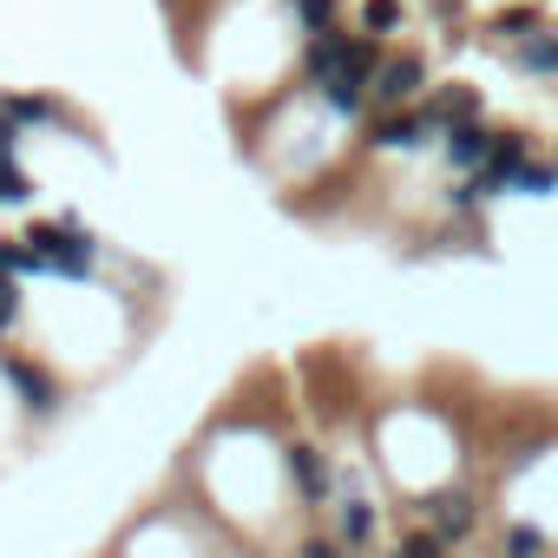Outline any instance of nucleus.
<instances>
[{"label":"nucleus","instance_id":"nucleus-1","mask_svg":"<svg viewBox=\"0 0 558 558\" xmlns=\"http://www.w3.org/2000/svg\"><path fill=\"white\" fill-rule=\"evenodd\" d=\"M21 243H27V250L40 256V269H53V276H93V236H86L80 223H34Z\"/></svg>","mask_w":558,"mask_h":558},{"label":"nucleus","instance_id":"nucleus-2","mask_svg":"<svg viewBox=\"0 0 558 558\" xmlns=\"http://www.w3.org/2000/svg\"><path fill=\"white\" fill-rule=\"evenodd\" d=\"M532 165V145H525V132H499V145H493V158L473 171V191L480 197H493V191H506V184H519V171Z\"/></svg>","mask_w":558,"mask_h":558},{"label":"nucleus","instance_id":"nucleus-3","mask_svg":"<svg viewBox=\"0 0 558 558\" xmlns=\"http://www.w3.org/2000/svg\"><path fill=\"white\" fill-rule=\"evenodd\" d=\"M421 86H427V66H421L414 53H395V60H381V73H375L368 99H375V106H408Z\"/></svg>","mask_w":558,"mask_h":558},{"label":"nucleus","instance_id":"nucleus-4","mask_svg":"<svg viewBox=\"0 0 558 558\" xmlns=\"http://www.w3.org/2000/svg\"><path fill=\"white\" fill-rule=\"evenodd\" d=\"M349 53H355V34H342V27H329V34H310V53H303V73L316 80V86H329L342 66H349Z\"/></svg>","mask_w":558,"mask_h":558},{"label":"nucleus","instance_id":"nucleus-5","mask_svg":"<svg viewBox=\"0 0 558 558\" xmlns=\"http://www.w3.org/2000/svg\"><path fill=\"white\" fill-rule=\"evenodd\" d=\"M427 138H434L427 112H388V119H375V132H368L375 151H414V145H427Z\"/></svg>","mask_w":558,"mask_h":558},{"label":"nucleus","instance_id":"nucleus-6","mask_svg":"<svg viewBox=\"0 0 558 558\" xmlns=\"http://www.w3.org/2000/svg\"><path fill=\"white\" fill-rule=\"evenodd\" d=\"M421 512L434 519V532H440V538H466V532H473V519H480V512H473V499H466L460 486L427 493V499H421Z\"/></svg>","mask_w":558,"mask_h":558},{"label":"nucleus","instance_id":"nucleus-7","mask_svg":"<svg viewBox=\"0 0 558 558\" xmlns=\"http://www.w3.org/2000/svg\"><path fill=\"white\" fill-rule=\"evenodd\" d=\"M0 375H8L14 381V395L34 408V414H53L60 408V388L47 381V368H34V362H21V355H8V362H0Z\"/></svg>","mask_w":558,"mask_h":558},{"label":"nucleus","instance_id":"nucleus-8","mask_svg":"<svg viewBox=\"0 0 558 558\" xmlns=\"http://www.w3.org/2000/svg\"><path fill=\"white\" fill-rule=\"evenodd\" d=\"M421 112H427L434 132H453V125H473V119H480V93H473V86H440Z\"/></svg>","mask_w":558,"mask_h":558},{"label":"nucleus","instance_id":"nucleus-9","mask_svg":"<svg viewBox=\"0 0 558 558\" xmlns=\"http://www.w3.org/2000/svg\"><path fill=\"white\" fill-rule=\"evenodd\" d=\"M368 86H375V73L368 66H342L329 86H323V99H329V112H342V119H355L362 106H368Z\"/></svg>","mask_w":558,"mask_h":558},{"label":"nucleus","instance_id":"nucleus-10","mask_svg":"<svg viewBox=\"0 0 558 558\" xmlns=\"http://www.w3.org/2000/svg\"><path fill=\"white\" fill-rule=\"evenodd\" d=\"M493 145H499V132H486L480 119H473V125H453V132H447V158H453L460 171H480V165L493 158Z\"/></svg>","mask_w":558,"mask_h":558},{"label":"nucleus","instance_id":"nucleus-11","mask_svg":"<svg viewBox=\"0 0 558 558\" xmlns=\"http://www.w3.org/2000/svg\"><path fill=\"white\" fill-rule=\"evenodd\" d=\"M290 473H296L303 499H323V493H329V466H323L316 447H290Z\"/></svg>","mask_w":558,"mask_h":558},{"label":"nucleus","instance_id":"nucleus-12","mask_svg":"<svg viewBox=\"0 0 558 558\" xmlns=\"http://www.w3.org/2000/svg\"><path fill=\"white\" fill-rule=\"evenodd\" d=\"M519 66H525V73H558V34H545V27L525 34V40H519Z\"/></svg>","mask_w":558,"mask_h":558},{"label":"nucleus","instance_id":"nucleus-13","mask_svg":"<svg viewBox=\"0 0 558 558\" xmlns=\"http://www.w3.org/2000/svg\"><path fill=\"white\" fill-rule=\"evenodd\" d=\"M375 538V506L368 499H349L342 506V545H368Z\"/></svg>","mask_w":558,"mask_h":558},{"label":"nucleus","instance_id":"nucleus-14","mask_svg":"<svg viewBox=\"0 0 558 558\" xmlns=\"http://www.w3.org/2000/svg\"><path fill=\"white\" fill-rule=\"evenodd\" d=\"M493 27H499V34H512V40H525V34H538V8H532V0H519V8H499V14H493Z\"/></svg>","mask_w":558,"mask_h":558},{"label":"nucleus","instance_id":"nucleus-15","mask_svg":"<svg viewBox=\"0 0 558 558\" xmlns=\"http://www.w3.org/2000/svg\"><path fill=\"white\" fill-rule=\"evenodd\" d=\"M362 27H368V40L395 34V27H401V0H368V8H362Z\"/></svg>","mask_w":558,"mask_h":558},{"label":"nucleus","instance_id":"nucleus-16","mask_svg":"<svg viewBox=\"0 0 558 558\" xmlns=\"http://www.w3.org/2000/svg\"><path fill=\"white\" fill-rule=\"evenodd\" d=\"M0 112H8L14 125H47V119H60V106H53V99H8Z\"/></svg>","mask_w":558,"mask_h":558},{"label":"nucleus","instance_id":"nucleus-17","mask_svg":"<svg viewBox=\"0 0 558 558\" xmlns=\"http://www.w3.org/2000/svg\"><path fill=\"white\" fill-rule=\"evenodd\" d=\"M512 191H525V197H545V191H558V165H538V158H532V165L519 171V184H512Z\"/></svg>","mask_w":558,"mask_h":558},{"label":"nucleus","instance_id":"nucleus-18","mask_svg":"<svg viewBox=\"0 0 558 558\" xmlns=\"http://www.w3.org/2000/svg\"><path fill=\"white\" fill-rule=\"evenodd\" d=\"M506 558H545V532L538 525H512L506 532Z\"/></svg>","mask_w":558,"mask_h":558},{"label":"nucleus","instance_id":"nucleus-19","mask_svg":"<svg viewBox=\"0 0 558 558\" xmlns=\"http://www.w3.org/2000/svg\"><path fill=\"white\" fill-rule=\"evenodd\" d=\"M296 14H303L310 34H329L336 27V0H296Z\"/></svg>","mask_w":558,"mask_h":558},{"label":"nucleus","instance_id":"nucleus-20","mask_svg":"<svg viewBox=\"0 0 558 558\" xmlns=\"http://www.w3.org/2000/svg\"><path fill=\"white\" fill-rule=\"evenodd\" d=\"M395 558H447V538L440 532H414V538H401Z\"/></svg>","mask_w":558,"mask_h":558},{"label":"nucleus","instance_id":"nucleus-21","mask_svg":"<svg viewBox=\"0 0 558 558\" xmlns=\"http://www.w3.org/2000/svg\"><path fill=\"white\" fill-rule=\"evenodd\" d=\"M27 197H34V184H27L21 165L8 158V165H0V204H27Z\"/></svg>","mask_w":558,"mask_h":558},{"label":"nucleus","instance_id":"nucleus-22","mask_svg":"<svg viewBox=\"0 0 558 558\" xmlns=\"http://www.w3.org/2000/svg\"><path fill=\"white\" fill-rule=\"evenodd\" d=\"M14 323H21V290H14V276H0V336Z\"/></svg>","mask_w":558,"mask_h":558},{"label":"nucleus","instance_id":"nucleus-23","mask_svg":"<svg viewBox=\"0 0 558 558\" xmlns=\"http://www.w3.org/2000/svg\"><path fill=\"white\" fill-rule=\"evenodd\" d=\"M14 145H21V125H14L8 112H0V165H8V158H14Z\"/></svg>","mask_w":558,"mask_h":558},{"label":"nucleus","instance_id":"nucleus-24","mask_svg":"<svg viewBox=\"0 0 558 558\" xmlns=\"http://www.w3.org/2000/svg\"><path fill=\"white\" fill-rule=\"evenodd\" d=\"M296 558H342V551H336V545H329V538H310V545H303V551H296Z\"/></svg>","mask_w":558,"mask_h":558},{"label":"nucleus","instance_id":"nucleus-25","mask_svg":"<svg viewBox=\"0 0 558 558\" xmlns=\"http://www.w3.org/2000/svg\"><path fill=\"white\" fill-rule=\"evenodd\" d=\"M440 8H453V0H440Z\"/></svg>","mask_w":558,"mask_h":558}]
</instances>
